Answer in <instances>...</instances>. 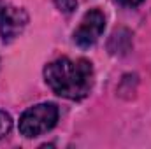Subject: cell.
Returning a JSON list of instances; mask_svg holds the SVG:
<instances>
[{
	"label": "cell",
	"instance_id": "obj_1",
	"mask_svg": "<svg viewBox=\"0 0 151 149\" xmlns=\"http://www.w3.org/2000/svg\"><path fill=\"white\" fill-rule=\"evenodd\" d=\"M44 79L58 97L81 100L93 86V67L88 60L83 58H60L44 69Z\"/></svg>",
	"mask_w": 151,
	"mask_h": 149
},
{
	"label": "cell",
	"instance_id": "obj_2",
	"mask_svg": "<svg viewBox=\"0 0 151 149\" xmlns=\"http://www.w3.org/2000/svg\"><path fill=\"white\" fill-rule=\"evenodd\" d=\"M58 121V107L51 102L37 104L21 114L19 117V132L27 139L39 137L49 132Z\"/></svg>",
	"mask_w": 151,
	"mask_h": 149
},
{
	"label": "cell",
	"instance_id": "obj_3",
	"mask_svg": "<svg viewBox=\"0 0 151 149\" xmlns=\"http://www.w3.org/2000/svg\"><path fill=\"white\" fill-rule=\"evenodd\" d=\"M104 28H106L104 14L99 9H91L83 16L77 30L74 32V42L79 47H90L99 40Z\"/></svg>",
	"mask_w": 151,
	"mask_h": 149
},
{
	"label": "cell",
	"instance_id": "obj_4",
	"mask_svg": "<svg viewBox=\"0 0 151 149\" xmlns=\"http://www.w3.org/2000/svg\"><path fill=\"white\" fill-rule=\"evenodd\" d=\"M28 23V16L19 7H4L0 12V34L5 42H11L18 37Z\"/></svg>",
	"mask_w": 151,
	"mask_h": 149
},
{
	"label": "cell",
	"instance_id": "obj_5",
	"mask_svg": "<svg viewBox=\"0 0 151 149\" xmlns=\"http://www.w3.org/2000/svg\"><path fill=\"white\" fill-rule=\"evenodd\" d=\"M12 128V119L5 111H0V139H4L5 135H9Z\"/></svg>",
	"mask_w": 151,
	"mask_h": 149
},
{
	"label": "cell",
	"instance_id": "obj_6",
	"mask_svg": "<svg viewBox=\"0 0 151 149\" xmlns=\"http://www.w3.org/2000/svg\"><path fill=\"white\" fill-rule=\"evenodd\" d=\"M55 5H56L62 12L70 14V12H74L76 7H77V0H55Z\"/></svg>",
	"mask_w": 151,
	"mask_h": 149
},
{
	"label": "cell",
	"instance_id": "obj_7",
	"mask_svg": "<svg viewBox=\"0 0 151 149\" xmlns=\"http://www.w3.org/2000/svg\"><path fill=\"white\" fill-rule=\"evenodd\" d=\"M121 5H125V7H137L139 4H142L144 0H118Z\"/></svg>",
	"mask_w": 151,
	"mask_h": 149
}]
</instances>
